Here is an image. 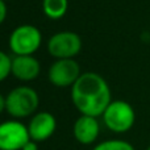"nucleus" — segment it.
<instances>
[{
    "label": "nucleus",
    "instance_id": "9",
    "mask_svg": "<svg viewBox=\"0 0 150 150\" xmlns=\"http://www.w3.org/2000/svg\"><path fill=\"white\" fill-rule=\"evenodd\" d=\"M41 66L33 55H16L12 59L11 74L20 80H33L38 76Z\"/></svg>",
    "mask_w": 150,
    "mask_h": 150
},
{
    "label": "nucleus",
    "instance_id": "11",
    "mask_svg": "<svg viewBox=\"0 0 150 150\" xmlns=\"http://www.w3.org/2000/svg\"><path fill=\"white\" fill-rule=\"evenodd\" d=\"M42 7H44V12L47 17L57 20L66 13L69 1L67 0H44Z\"/></svg>",
    "mask_w": 150,
    "mask_h": 150
},
{
    "label": "nucleus",
    "instance_id": "8",
    "mask_svg": "<svg viewBox=\"0 0 150 150\" xmlns=\"http://www.w3.org/2000/svg\"><path fill=\"white\" fill-rule=\"evenodd\" d=\"M55 128H57V121L54 116L49 112H40L30 120L28 130L30 140L36 142H42L54 133Z\"/></svg>",
    "mask_w": 150,
    "mask_h": 150
},
{
    "label": "nucleus",
    "instance_id": "6",
    "mask_svg": "<svg viewBox=\"0 0 150 150\" xmlns=\"http://www.w3.org/2000/svg\"><path fill=\"white\" fill-rule=\"evenodd\" d=\"M30 140L28 128L18 121L0 124V150H21Z\"/></svg>",
    "mask_w": 150,
    "mask_h": 150
},
{
    "label": "nucleus",
    "instance_id": "16",
    "mask_svg": "<svg viewBox=\"0 0 150 150\" xmlns=\"http://www.w3.org/2000/svg\"><path fill=\"white\" fill-rule=\"evenodd\" d=\"M5 107H7V101H5V98L0 93V113H1L5 109Z\"/></svg>",
    "mask_w": 150,
    "mask_h": 150
},
{
    "label": "nucleus",
    "instance_id": "13",
    "mask_svg": "<svg viewBox=\"0 0 150 150\" xmlns=\"http://www.w3.org/2000/svg\"><path fill=\"white\" fill-rule=\"evenodd\" d=\"M11 67H12V59L0 50V82H3L11 74Z\"/></svg>",
    "mask_w": 150,
    "mask_h": 150
},
{
    "label": "nucleus",
    "instance_id": "17",
    "mask_svg": "<svg viewBox=\"0 0 150 150\" xmlns=\"http://www.w3.org/2000/svg\"><path fill=\"white\" fill-rule=\"evenodd\" d=\"M146 150H150V145H149V146H148V149H146Z\"/></svg>",
    "mask_w": 150,
    "mask_h": 150
},
{
    "label": "nucleus",
    "instance_id": "4",
    "mask_svg": "<svg viewBox=\"0 0 150 150\" xmlns=\"http://www.w3.org/2000/svg\"><path fill=\"white\" fill-rule=\"evenodd\" d=\"M42 41L41 32L33 25L17 26L11 33L9 47L16 55H32Z\"/></svg>",
    "mask_w": 150,
    "mask_h": 150
},
{
    "label": "nucleus",
    "instance_id": "14",
    "mask_svg": "<svg viewBox=\"0 0 150 150\" xmlns=\"http://www.w3.org/2000/svg\"><path fill=\"white\" fill-rule=\"evenodd\" d=\"M5 17H7V5L4 0H0V24L5 20Z\"/></svg>",
    "mask_w": 150,
    "mask_h": 150
},
{
    "label": "nucleus",
    "instance_id": "3",
    "mask_svg": "<svg viewBox=\"0 0 150 150\" xmlns=\"http://www.w3.org/2000/svg\"><path fill=\"white\" fill-rule=\"evenodd\" d=\"M5 101H7L5 109L8 111V113L13 117L21 119V117L29 116L36 111L40 99L33 88L21 86L11 91L5 98Z\"/></svg>",
    "mask_w": 150,
    "mask_h": 150
},
{
    "label": "nucleus",
    "instance_id": "7",
    "mask_svg": "<svg viewBox=\"0 0 150 150\" xmlns=\"http://www.w3.org/2000/svg\"><path fill=\"white\" fill-rule=\"evenodd\" d=\"M79 65L73 59H57L49 69V80L57 87H69L80 76Z\"/></svg>",
    "mask_w": 150,
    "mask_h": 150
},
{
    "label": "nucleus",
    "instance_id": "2",
    "mask_svg": "<svg viewBox=\"0 0 150 150\" xmlns=\"http://www.w3.org/2000/svg\"><path fill=\"white\" fill-rule=\"evenodd\" d=\"M105 127L115 133H125L132 129L136 121L133 107L124 100L111 101L103 113Z\"/></svg>",
    "mask_w": 150,
    "mask_h": 150
},
{
    "label": "nucleus",
    "instance_id": "10",
    "mask_svg": "<svg viewBox=\"0 0 150 150\" xmlns=\"http://www.w3.org/2000/svg\"><path fill=\"white\" fill-rule=\"evenodd\" d=\"M99 122L96 117L82 115L74 124V136L80 144L90 145L99 136Z\"/></svg>",
    "mask_w": 150,
    "mask_h": 150
},
{
    "label": "nucleus",
    "instance_id": "1",
    "mask_svg": "<svg viewBox=\"0 0 150 150\" xmlns=\"http://www.w3.org/2000/svg\"><path fill=\"white\" fill-rule=\"evenodd\" d=\"M74 105L86 116H103L111 104V90L103 76L96 73H84L74 83L71 90Z\"/></svg>",
    "mask_w": 150,
    "mask_h": 150
},
{
    "label": "nucleus",
    "instance_id": "12",
    "mask_svg": "<svg viewBox=\"0 0 150 150\" xmlns=\"http://www.w3.org/2000/svg\"><path fill=\"white\" fill-rule=\"evenodd\" d=\"M93 150H136L132 144L124 140H108L96 145Z\"/></svg>",
    "mask_w": 150,
    "mask_h": 150
},
{
    "label": "nucleus",
    "instance_id": "15",
    "mask_svg": "<svg viewBox=\"0 0 150 150\" xmlns=\"http://www.w3.org/2000/svg\"><path fill=\"white\" fill-rule=\"evenodd\" d=\"M21 150H38V145H37L36 141L29 140L28 142H26L25 145H24V148L21 149Z\"/></svg>",
    "mask_w": 150,
    "mask_h": 150
},
{
    "label": "nucleus",
    "instance_id": "5",
    "mask_svg": "<svg viewBox=\"0 0 150 150\" xmlns=\"http://www.w3.org/2000/svg\"><path fill=\"white\" fill-rule=\"evenodd\" d=\"M82 49V40L74 32L57 33L47 42V50L53 57L58 59L73 58Z\"/></svg>",
    "mask_w": 150,
    "mask_h": 150
}]
</instances>
